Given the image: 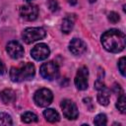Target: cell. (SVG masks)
I'll list each match as a JSON object with an SVG mask.
<instances>
[{
  "mask_svg": "<svg viewBox=\"0 0 126 126\" xmlns=\"http://www.w3.org/2000/svg\"><path fill=\"white\" fill-rule=\"evenodd\" d=\"M38 8L33 4H27L20 8V16L26 21H33L37 18Z\"/></svg>",
  "mask_w": 126,
  "mask_h": 126,
  "instance_id": "cell-8",
  "label": "cell"
},
{
  "mask_svg": "<svg viewBox=\"0 0 126 126\" xmlns=\"http://www.w3.org/2000/svg\"><path fill=\"white\" fill-rule=\"evenodd\" d=\"M39 72H40V75H41L42 78L51 81V80H54L58 77L59 67L55 62L48 61V62H45L41 65V67L39 69Z\"/></svg>",
  "mask_w": 126,
  "mask_h": 126,
  "instance_id": "cell-4",
  "label": "cell"
},
{
  "mask_svg": "<svg viewBox=\"0 0 126 126\" xmlns=\"http://www.w3.org/2000/svg\"><path fill=\"white\" fill-rule=\"evenodd\" d=\"M26 1H32V0H26Z\"/></svg>",
  "mask_w": 126,
  "mask_h": 126,
  "instance_id": "cell-27",
  "label": "cell"
},
{
  "mask_svg": "<svg viewBox=\"0 0 126 126\" xmlns=\"http://www.w3.org/2000/svg\"><path fill=\"white\" fill-rule=\"evenodd\" d=\"M106 123H107V120H106V116L104 114L100 113V114H97L94 117V125L103 126V125H106Z\"/></svg>",
  "mask_w": 126,
  "mask_h": 126,
  "instance_id": "cell-19",
  "label": "cell"
},
{
  "mask_svg": "<svg viewBox=\"0 0 126 126\" xmlns=\"http://www.w3.org/2000/svg\"><path fill=\"white\" fill-rule=\"evenodd\" d=\"M53 99V94L50 90L48 89H39L35 92L33 95V100L37 106L46 107L48 106Z\"/></svg>",
  "mask_w": 126,
  "mask_h": 126,
  "instance_id": "cell-5",
  "label": "cell"
},
{
  "mask_svg": "<svg viewBox=\"0 0 126 126\" xmlns=\"http://www.w3.org/2000/svg\"><path fill=\"white\" fill-rule=\"evenodd\" d=\"M112 91H113L114 93H116V94H118V93H122V90H121V88H120V86H119L118 84H114V85H113V87H112Z\"/></svg>",
  "mask_w": 126,
  "mask_h": 126,
  "instance_id": "cell-23",
  "label": "cell"
},
{
  "mask_svg": "<svg viewBox=\"0 0 126 126\" xmlns=\"http://www.w3.org/2000/svg\"><path fill=\"white\" fill-rule=\"evenodd\" d=\"M69 50L74 55H81L87 50L86 43L80 38H73L69 44Z\"/></svg>",
  "mask_w": 126,
  "mask_h": 126,
  "instance_id": "cell-11",
  "label": "cell"
},
{
  "mask_svg": "<svg viewBox=\"0 0 126 126\" xmlns=\"http://www.w3.org/2000/svg\"><path fill=\"white\" fill-rule=\"evenodd\" d=\"M12 118L8 113L5 112H0V126H9L12 125Z\"/></svg>",
  "mask_w": 126,
  "mask_h": 126,
  "instance_id": "cell-18",
  "label": "cell"
},
{
  "mask_svg": "<svg viewBox=\"0 0 126 126\" xmlns=\"http://www.w3.org/2000/svg\"><path fill=\"white\" fill-rule=\"evenodd\" d=\"M49 54H50V50L45 43H38L31 50L32 57L37 61L46 59L49 56Z\"/></svg>",
  "mask_w": 126,
  "mask_h": 126,
  "instance_id": "cell-9",
  "label": "cell"
},
{
  "mask_svg": "<svg viewBox=\"0 0 126 126\" xmlns=\"http://www.w3.org/2000/svg\"><path fill=\"white\" fill-rule=\"evenodd\" d=\"M35 73L32 63H25L20 67H12L10 70V78L13 82H23L31 80Z\"/></svg>",
  "mask_w": 126,
  "mask_h": 126,
  "instance_id": "cell-2",
  "label": "cell"
},
{
  "mask_svg": "<svg viewBox=\"0 0 126 126\" xmlns=\"http://www.w3.org/2000/svg\"><path fill=\"white\" fill-rule=\"evenodd\" d=\"M109 97H110V93H109V90L106 87L98 91L97 101L101 105H107L109 103Z\"/></svg>",
  "mask_w": 126,
  "mask_h": 126,
  "instance_id": "cell-14",
  "label": "cell"
},
{
  "mask_svg": "<svg viewBox=\"0 0 126 126\" xmlns=\"http://www.w3.org/2000/svg\"><path fill=\"white\" fill-rule=\"evenodd\" d=\"M0 96L4 103H12L16 100V93L11 89H6L2 91Z\"/></svg>",
  "mask_w": 126,
  "mask_h": 126,
  "instance_id": "cell-13",
  "label": "cell"
},
{
  "mask_svg": "<svg viewBox=\"0 0 126 126\" xmlns=\"http://www.w3.org/2000/svg\"><path fill=\"white\" fill-rule=\"evenodd\" d=\"M43 116L44 118L50 122V123H55V122H58L59 119H60V116L58 114V112L52 108H47L43 111Z\"/></svg>",
  "mask_w": 126,
  "mask_h": 126,
  "instance_id": "cell-15",
  "label": "cell"
},
{
  "mask_svg": "<svg viewBox=\"0 0 126 126\" xmlns=\"http://www.w3.org/2000/svg\"><path fill=\"white\" fill-rule=\"evenodd\" d=\"M45 34L46 32L42 28H28L23 32L22 37L26 43L30 44L38 39H42Z\"/></svg>",
  "mask_w": 126,
  "mask_h": 126,
  "instance_id": "cell-3",
  "label": "cell"
},
{
  "mask_svg": "<svg viewBox=\"0 0 126 126\" xmlns=\"http://www.w3.org/2000/svg\"><path fill=\"white\" fill-rule=\"evenodd\" d=\"M95 1H96V0H89V2H90V3H94Z\"/></svg>",
  "mask_w": 126,
  "mask_h": 126,
  "instance_id": "cell-26",
  "label": "cell"
},
{
  "mask_svg": "<svg viewBox=\"0 0 126 126\" xmlns=\"http://www.w3.org/2000/svg\"><path fill=\"white\" fill-rule=\"evenodd\" d=\"M4 72H5V66H4L3 62L0 60V75H1V74H3Z\"/></svg>",
  "mask_w": 126,
  "mask_h": 126,
  "instance_id": "cell-24",
  "label": "cell"
},
{
  "mask_svg": "<svg viewBox=\"0 0 126 126\" xmlns=\"http://www.w3.org/2000/svg\"><path fill=\"white\" fill-rule=\"evenodd\" d=\"M70 5H76L77 4V0H66Z\"/></svg>",
  "mask_w": 126,
  "mask_h": 126,
  "instance_id": "cell-25",
  "label": "cell"
},
{
  "mask_svg": "<svg viewBox=\"0 0 126 126\" xmlns=\"http://www.w3.org/2000/svg\"><path fill=\"white\" fill-rule=\"evenodd\" d=\"M21 118H22V121H23V122H25V123H32V122H36V121L38 120L37 116H36L34 113H32V112H30V111H27V112H25L24 114H22Z\"/></svg>",
  "mask_w": 126,
  "mask_h": 126,
  "instance_id": "cell-17",
  "label": "cell"
},
{
  "mask_svg": "<svg viewBox=\"0 0 126 126\" xmlns=\"http://www.w3.org/2000/svg\"><path fill=\"white\" fill-rule=\"evenodd\" d=\"M6 50L10 55V57H12L13 59H19L24 55V47L20 42L16 40H12L8 42L6 46Z\"/></svg>",
  "mask_w": 126,
  "mask_h": 126,
  "instance_id": "cell-10",
  "label": "cell"
},
{
  "mask_svg": "<svg viewBox=\"0 0 126 126\" xmlns=\"http://www.w3.org/2000/svg\"><path fill=\"white\" fill-rule=\"evenodd\" d=\"M107 19H108V21H109L110 23L116 24V23L119 22L120 17H119V15H118L116 12H110V13H108V15H107Z\"/></svg>",
  "mask_w": 126,
  "mask_h": 126,
  "instance_id": "cell-20",
  "label": "cell"
},
{
  "mask_svg": "<svg viewBox=\"0 0 126 126\" xmlns=\"http://www.w3.org/2000/svg\"><path fill=\"white\" fill-rule=\"evenodd\" d=\"M125 65H126V59L125 57H121L120 60L118 61V69L123 77L125 76Z\"/></svg>",
  "mask_w": 126,
  "mask_h": 126,
  "instance_id": "cell-21",
  "label": "cell"
},
{
  "mask_svg": "<svg viewBox=\"0 0 126 126\" xmlns=\"http://www.w3.org/2000/svg\"><path fill=\"white\" fill-rule=\"evenodd\" d=\"M74 22H75V17L74 15H67L63 22H62V25H61V31L64 32V33H69L73 27H74Z\"/></svg>",
  "mask_w": 126,
  "mask_h": 126,
  "instance_id": "cell-12",
  "label": "cell"
},
{
  "mask_svg": "<svg viewBox=\"0 0 126 126\" xmlns=\"http://www.w3.org/2000/svg\"><path fill=\"white\" fill-rule=\"evenodd\" d=\"M116 107L118 108V110L121 113H125L126 112V98H125V94L123 93H121V94L119 95V97L117 99Z\"/></svg>",
  "mask_w": 126,
  "mask_h": 126,
  "instance_id": "cell-16",
  "label": "cell"
},
{
  "mask_svg": "<svg viewBox=\"0 0 126 126\" xmlns=\"http://www.w3.org/2000/svg\"><path fill=\"white\" fill-rule=\"evenodd\" d=\"M88 77H89V71L88 68L85 66H82L79 68L77 75L75 77V86L78 90L84 91L88 88Z\"/></svg>",
  "mask_w": 126,
  "mask_h": 126,
  "instance_id": "cell-7",
  "label": "cell"
},
{
  "mask_svg": "<svg viewBox=\"0 0 126 126\" xmlns=\"http://www.w3.org/2000/svg\"><path fill=\"white\" fill-rule=\"evenodd\" d=\"M61 109L63 112V115L70 120H74L78 117L79 111L77 108V105L70 99H64L61 101Z\"/></svg>",
  "mask_w": 126,
  "mask_h": 126,
  "instance_id": "cell-6",
  "label": "cell"
},
{
  "mask_svg": "<svg viewBox=\"0 0 126 126\" xmlns=\"http://www.w3.org/2000/svg\"><path fill=\"white\" fill-rule=\"evenodd\" d=\"M102 46L109 52L118 53L122 51L126 44L125 34L116 29H111L101 35Z\"/></svg>",
  "mask_w": 126,
  "mask_h": 126,
  "instance_id": "cell-1",
  "label": "cell"
},
{
  "mask_svg": "<svg viewBox=\"0 0 126 126\" xmlns=\"http://www.w3.org/2000/svg\"><path fill=\"white\" fill-rule=\"evenodd\" d=\"M48 6H49V9L52 11V12H56L58 11V3L56 0H49L48 2Z\"/></svg>",
  "mask_w": 126,
  "mask_h": 126,
  "instance_id": "cell-22",
  "label": "cell"
}]
</instances>
